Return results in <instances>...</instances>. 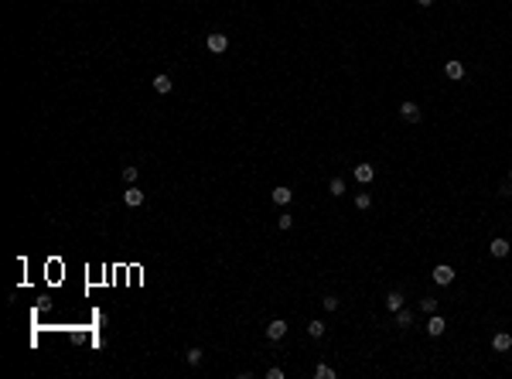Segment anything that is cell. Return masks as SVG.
Instances as JSON below:
<instances>
[{"mask_svg":"<svg viewBox=\"0 0 512 379\" xmlns=\"http://www.w3.org/2000/svg\"><path fill=\"white\" fill-rule=\"evenodd\" d=\"M430 277H434V284H441V287H447L451 280H454V266H447V263H437L430 270Z\"/></svg>","mask_w":512,"mask_h":379,"instance_id":"6da1fadb","label":"cell"},{"mask_svg":"<svg viewBox=\"0 0 512 379\" xmlns=\"http://www.w3.org/2000/svg\"><path fill=\"white\" fill-rule=\"evenodd\" d=\"M287 328H290V324H287L284 318H273V321L266 324V338H270V342H280V338L287 335Z\"/></svg>","mask_w":512,"mask_h":379,"instance_id":"7a4b0ae2","label":"cell"},{"mask_svg":"<svg viewBox=\"0 0 512 379\" xmlns=\"http://www.w3.org/2000/svg\"><path fill=\"white\" fill-rule=\"evenodd\" d=\"M205 48H208L212 55H222V51L229 48V38H226V35H219V31H215V35H208V38H205Z\"/></svg>","mask_w":512,"mask_h":379,"instance_id":"3957f363","label":"cell"},{"mask_svg":"<svg viewBox=\"0 0 512 379\" xmlns=\"http://www.w3.org/2000/svg\"><path fill=\"white\" fill-rule=\"evenodd\" d=\"M444 332H447V321H444L441 314H427V335H430V338H441Z\"/></svg>","mask_w":512,"mask_h":379,"instance_id":"277c9868","label":"cell"},{"mask_svg":"<svg viewBox=\"0 0 512 379\" xmlns=\"http://www.w3.org/2000/svg\"><path fill=\"white\" fill-rule=\"evenodd\" d=\"M123 205H126V208H140V205H144V192H140V188H133V184H126Z\"/></svg>","mask_w":512,"mask_h":379,"instance_id":"5b68a950","label":"cell"},{"mask_svg":"<svg viewBox=\"0 0 512 379\" xmlns=\"http://www.w3.org/2000/svg\"><path fill=\"white\" fill-rule=\"evenodd\" d=\"M509 250H512V242H509V239H502V236H495V239L489 242V253L495 256V260H502V256H509Z\"/></svg>","mask_w":512,"mask_h":379,"instance_id":"8992f818","label":"cell"},{"mask_svg":"<svg viewBox=\"0 0 512 379\" xmlns=\"http://www.w3.org/2000/svg\"><path fill=\"white\" fill-rule=\"evenodd\" d=\"M444 75H447V79H454V82H461V79H465V65H461L457 58H451V62L444 65Z\"/></svg>","mask_w":512,"mask_h":379,"instance_id":"52a82bcc","label":"cell"},{"mask_svg":"<svg viewBox=\"0 0 512 379\" xmlns=\"http://www.w3.org/2000/svg\"><path fill=\"white\" fill-rule=\"evenodd\" d=\"M399 116H403L407 123H417V120H420V106H417V103H410V99H407V103L399 106Z\"/></svg>","mask_w":512,"mask_h":379,"instance_id":"ba28073f","label":"cell"},{"mask_svg":"<svg viewBox=\"0 0 512 379\" xmlns=\"http://www.w3.org/2000/svg\"><path fill=\"white\" fill-rule=\"evenodd\" d=\"M355 181H362V184H369V181H372V178H375V168H372V164H355Z\"/></svg>","mask_w":512,"mask_h":379,"instance_id":"9c48e42d","label":"cell"},{"mask_svg":"<svg viewBox=\"0 0 512 379\" xmlns=\"http://www.w3.org/2000/svg\"><path fill=\"white\" fill-rule=\"evenodd\" d=\"M273 202H277V205H290V202H294V192H290L287 184H277V188H273Z\"/></svg>","mask_w":512,"mask_h":379,"instance_id":"30bf717a","label":"cell"},{"mask_svg":"<svg viewBox=\"0 0 512 379\" xmlns=\"http://www.w3.org/2000/svg\"><path fill=\"white\" fill-rule=\"evenodd\" d=\"M492 348H495V352H509V348H512V335L509 332H499L495 338H492Z\"/></svg>","mask_w":512,"mask_h":379,"instance_id":"8fae6325","label":"cell"},{"mask_svg":"<svg viewBox=\"0 0 512 379\" xmlns=\"http://www.w3.org/2000/svg\"><path fill=\"white\" fill-rule=\"evenodd\" d=\"M386 308L393 311V314L403 308V294H399V290H389V294H386Z\"/></svg>","mask_w":512,"mask_h":379,"instance_id":"7c38bea8","label":"cell"},{"mask_svg":"<svg viewBox=\"0 0 512 379\" xmlns=\"http://www.w3.org/2000/svg\"><path fill=\"white\" fill-rule=\"evenodd\" d=\"M410 324H413V311H410V308H399V311H396V328H410Z\"/></svg>","mask_w":512,"mask_h":379,"instance_id":"4fadbf2b","label":"cell"},{"mask_svg":"<svg viewBox=\"0 0 512 379\" xmlns=\"http://www.w3.org/2000/svg\"><path fill=\"white\" fill-rule=\"evenodd\" d=\"M328 195H335V198L345 195V178H331L328 181Z\"/></svg>","mask_w":512,"mask_h":379,"instance_id":"5bb4252c","label":"cell"},{"mask_svg":"<svg viewBox=\"0 0 512 379\" xmlns=\"http://www.w3.org/2000/svg\"><path fill=\"white\" fill-rule=\"evenodd\" d=\"M171 86H174V82H171V75H154V89H157L160 96H164V92H171Z\"/></svg>","mask_w":512,"mask_h":379,"instance_id":"9a60e30c","label":"cell"},{"mask_svg":"<svg viewBox=\"0 0 512 379\" xmlns=\"http://www.w3.org/2000/svg\"><path fill=\"white\" fill-rule=\"evenodd\" d=\"M202 359H205V352H202V348H198V345H195V348H188V352H184V362H188V366H198Z\"/></svg>","mask_w":512,"mask_h":379,"instance_id":"2e32d148","label":"cell"},{"mask_svg":"<svg viewBox=\"0 0 512 379\" xmlns=\"http://www.w3.org/2000/svg\"><path fill=\"white\" fill-rule=\"evenodd\" d=\"M314 376L318 379H335V369L325 366V362H318V366H314Z\"/></svg>","mask_w":512,"mask_h":379,"instance_id":"e0dca14e","label":"cell"},{"mask_svg":"<svg viewBox=\"0 0 512 379\" xmlns=\"http://www.w3.org/2000/svg\"><path fill=\"white\" fill-rule=\"evenodd\" d=\"M369 205H372V195H369V192H359V195H355V208H362V212H365Z\"/></svg>","mask_w":512,"mask_h":379,"instance_id":"ac0fdd59","label":"cell"},{"mask_svg":"<svg viewBox=\"0 0 512 379\" xmlns=\"http://www.w3.org/2000/svg\"><path fill=\"white\" fill-rule=\"evenodd\" d=\"M420 311H423V314H437V297H423L420 301Z\"/></svg>","mask_w":512,"mask_h":379,"instance_id":"d6986e66","label":"cell"},{"mask_svg":"<svg viewBox=\"0 0 512 379\" xmlns=\"http://www.w3.org/2000/svg\"><path fill=\"white\" fill-rule=\"evenodd\" d=\"M307 335H311V338H321V335H325V321H311L307 324Z\"/></svg>","mask_w":512,"mask_h":379,"instance_id":"ffe728a7","label":"cell"},{"mask_svg":"<svg viewBox=\"0 0 512 379\" xmlns=\"http://www.w3.org/2000/svg\"><path fill=\"white\" fill-rule=\"evenodd\" d=\"M277 226H280V229H290V226H294V215H290V212H284V215H277Z\"/></svg>","mask_w":512,"mask_h":379,"instance_id":"44dd1931","label":"cell"},{"mask_svg":"<svg viewBox=\"0 0 512 379\" xmlns=\"http://www.w3.org/2000/svg\"><path fill=\"white\" fill-rule=\"evenodd\" d=\"M137 174H140V171H137L133 164H126V168H123V181H126V184H133V181H137Z\"/></svg>","mask_w":512,"mask_h":379,"instance_id":"7402d4cb","label":"cell"},{"mask_svg":"<svg viewBox=\"0 0 512 379\" xmlns=\"http://www.w3.org/2000/svg\"><path fill=\"white\" fill-rule=\"evenodd\" d=\"M321 304H325V311H338V297H335V294H328Z\"/></svg>","mask_w":512,"mask_h":379,"instance_id":"603a6c76","label":"cell"},{"mask_svg":"<svg viewBox=\"0 0 512 379\" xmlns=\"http://www.w3.org/2000/svg\"><path fill=\"white\" fill-rule=\"evenodd\" d=\"M266 376H270V379H284V369L273 366V369H266Z\"/></svg>","mask_w":512,"mask_h":379,"instance_id":"cb8c5ba5","label":"cell"},{"mask_svg":"<svg viewBox=\"0 0 512 379\" xmlns=\"http://www.w3.org/2000/svg\"><path fill=\"white\" fill-rule=\"evenodd\" d=\"M417 4H420V7H430V4H434V0H417Z\"/></svg>","mask_w":512,"mask_h":379,"instance_id":"d4e9b609","label":"cell"},{"mask_svg":"<svg viewBox=\"0 0 512 379\" xmlns=\"http://www.w3.org/2000/svg\"><path fill=\"white\" fill-rule=\"evenodd\" d=\"M509 181H512V171H509Z\"/></svg>","mask_w":512,"mask_h":379,"instance_id":"484cf974","label":"cell"}]
</instances>
